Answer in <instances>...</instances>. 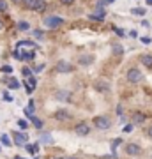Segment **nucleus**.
I'll list each match as a JSON object with an SVG mask.
<instances>
[{"label": "nucleus", "mask_w": 152, "mask_h": 159, "mask_svg": "<svg viewBox=\"0 0 152 159\" xmlns=\"http://www.w3.org/2000/svg\"><path fill=\"white\" fill-rule=\"evenodd\" d=\"M35 50L37 46L30 41H20L16 44V51H14V58L18 60H30L35 57Z\"/></svg>", "instance_id": "1"}, {"label": "nucleus", "mask_w": 152, "mask_h": 159, "mask_svg": "<svg viewBox=\"0 0 152 159\" xmlns=\"http://www.w3.org/2000/svg\"><path fill=\"white\" fill-rule=\"evenodd\" d=\"M43 23H44L46 29L55 30V29H58V27H60V25L64 23V20H62V18H58V16H46Z\"/></svg>", "instance_id": "2"}, {"label": "nucleus", "mask_w": 152, "mask_h": 159, "mask_svg": "<svg viewBox=\"0 0 152 159\" xmlns=\"http://www.w3.org/2000/svg\"><path fill=\"white\" fill-rule=\"evenodd\" d=\"M27 7L28 9H32V11L43 12L46 9V2L44 0H27Z\"/></svg>", "instance_id": "3"}, {"label": "nucleus", "mask_w": 152, "mask_h": 159, "mask_svg": "<svg viewBox=\"0 0 152 159\" xmlns=\"http://www.w3.org/2000/svg\"><path fill=\"white\" fill-rule=\"evenodd\" d=\"M94 125H96L97 129H110L112 127V120L108 119V117H96L94 119Z\"/></svg>", "instance_id": "4"}, {"label": "nucleus", "mask_w": 152, "mask_h": 159, "mask_svg": "<svg viewBox=\"0 0 152 159\" xmlns=\"http://www.w3.org/2000/svg\"><path fill=\"white\" fill-rule=\"evenodd\" d=\"M140 80H141V73L138 71V69L133 67V69L127 71V81H131V83H138Z\"/></svg>", "instance_id": "5"}, {"label": "nucleus", "mask_w": 152, "mask_h": 159, "mask_svg": "<svg viewBox=\"0 0 152 159\" xmlns=\"http://www.w3.org/2000/svg\"><path fill=\"white\" fill-rule=\"evenodd\" d=\"M94 87H96L99 92H110V81H106V80H96L94 81Z\"/></svg>", "instance_id": "6"}, {"label": "nucleus", "mask_w": 152, "mask_h": 159, "mask_svg": "<svg viewBox=\"0 0 152 159\" xmlns=\"http://www.w3.org/2000/svg\"><path fill=\"white\" fill-rule=\"evenodd\" d=\"M12 138H14V143H16V145H20V147H23V145L28 142V136L25 134V133H14V134H12Z\"/></svg>", "instance_id": "7"}, {"label": "nucleus", "mask_w": 152, "mask_h": 159, "mask_svg": "<svg viewBox=\"0 0 152 159\" xmlns=\"http://www.w3.org/2000/svg\"><path fill=\"white\" fill-rule=\"evenodd\" d=\"M126 152L129 154V156H138V154L141 152L140 145H136V143H127L126 145Z\"/></svg>", "instance_id": "8"}, {"label": "nucleus", "mask_w": 152, "mask_h": 159, "mask_svg": "<svg viewBox=\"0 0 152 159\" xmlns=\"http://www.w3.org/2000/svg\"><path fill=\"white\" fill-rule=\"evenodd\" d=\"M89 133H90L89 124H85V122H81V124H76V134H80V136H87Z\"/></svg>", "instance_id": "9"}, {"label": "nucleus", "mask_w": 152, "mask_h": 159, "mask_svg": "<svg viewBox=\"0 0 152 159\" xmlns=\"http://www.w3.org/2000/svg\"><path fill=\"white\" fill-rule=\"evenodd\" d=\"M106 18V11L104 9H96L94 12H90V20H97V21H101V20H104Z\"/></svg>", "instance_id": "10"}, {"label": "nucleus", "mask_w": 152, "mask_h": 159, "mask_svg": "<svg viewBox=\"0 0 152 159\" xmlns=\"http://www.w3.org/2000/svg\"><path fill=\"white\" fill-rule=\"evenodd\" d=\"M57 71H58V73H71L73 67H71L67 62H58L57 64Z\"/></svg>", "instance_id": "11"}, {"label": "nucleus", "mask_w": 152, "mask_h": 159, "mask_svg": "<svg viewBox=\"0 0 152 159\" xmlns=\"http://www.w3.org/2000/svg\"><path fill=\"white\" fill-rule=\"evenodd\" d=\"M69 96H71V94H69V92H66V90H58L55 94V97L58 99V101H69V99H71Z\"/></svg>", "instance_id": "12"}, {"label": "nucleus", "mask_w": 152, "mask_h": 159, "mask_svg": "<svg viewBox=\"0 0 152 159\" xmlns=\"http://www.w3.org/2000/svg\"><path fill=\"white\" fill-rule=\"evenodd\" d=\"M55 119H58V120H69L71 119V115L67 113V111H64V110H58L55 113Z\"/></svg>", "instance_id": "13"}, {"label": "nucleus", "mask_w": 152, "mask_h": 159, "mask_svg": "<svg viewBox=\"0 0 152 159\" xmlns=\"http://www.w3.org/2000/svg\"><path fill=\"white\" fill-rule=\"evenodd\" d=\"M92 60H94V57H92V55H81L78 62L81 64V66H89V64H92Z\"/></svg>", "instance_id": "14"}, {"label": "nucleus", "mask_w": 152, "mask_h": 159, "mask_svg": "<svg viewBox=\"0 0 152 159\" xmlns=\"http://www.w3.org/2000/svg\"><path fill=\"white\" fill-rule=\"evenodd\" d=\"M25 147L30 154H37L39 152V143H25Z\"/></svg>", "instance_id": "15"}, {"label": "nucleus", "mask_w": 152, "mask_h": 159, "mask_svg": "<svg viewBox=\"0 0 152 159\" xmlns=\"http://www.w3.org/2000/svg\"><path fill=\"white\" fill-rule=\"evenodd\" d=\"M145 122V115L143 113H135L133 115V124H143Z\"/></svg>", "instance_id": "16"}, {"label": "nucleus", "mask_w": 152, "mask_h": 159, "mask_svg": "<svg viewBox=\"0 0 152 159\" xmlns=\"http://www.w3.org/2000/svg\"><path fill=\"white\" fill-rule=\"evenodd\" d=\"M41 143H43V145H53L51 134H43V136H41Z\"/></svg>", "instance_id": "17"}, {"label": "nucleus", "mask_w": 152, "mask_h": 159, "mask_svg": "<svg viewBox=\"0 0 152 159\" xmlns=\"http://www.w3.org/2000/svg\"><path fill=\"white\" fill-rule=\"evenodd\" d=\"M140 60H141V64H143L145 67H152V57L150 55H143Z\"/></svg>", "instance_id": "18"}, {"label": "nucleus", "mask_w": 152, "mask_h": 159, "mask_svg": "<svg viewBox=\"0 0 152 159\" xmlns=\"http://www.w3.org/2000/svg\"><path fill=\"white\" fill-rule=\"evenodd\" d=\"M30 119H32V124H34L35 129H41V127H43V120L41 119H37V117H34V115H32Z\"/></svg>", "instance_id": "19"}, {"label": "nucleus", "mask_w": 152, "mask_h": 159, "mask_svg": "<svg viewBox=\"0 0 152 159\" xmlns=\"http://www.w3.org/2000/svg\"><path fill=\"white\" fill-rule=\"evenodd\" d=\"M0 142L4 143V145H6V147H9V145H12V142H11V138L7 136L6 133H4V134H2V136H0Z\"/></svg>", "instance_id": "20"}, {"label": "nucleus", "mask_w": 152, "mask_h": 159, "mask_svg": "<svg viewBox=\"0 0 152 159\" xmlns=\"http://www.w3.org/2000/svg\"><path fill=\"white\" fill-rule=\"evenodd\" d=\"M112 50H113V53H115V55H122V53H124V48H122L120 44H113Z\"/></svg>", "instance_id": "21"}, {"label": "nucleus", "mask_w": 152, "mask_h": 159, "mask_svg": "<svg viewBox=\"0 0 152 159\" xmlns=\"http://www.w3.org/2000/svg\"><path fill=\"white\" fill-rule=\"evenodd\" d=\"M18 29L21 30V32H25V30L30 29V25H28V21H20L18 23Z\"/></svg>", "instance_id": "22"}, {"label": "nucleus", "mask_w": 152, "mask_h": 159, "mask_svg": "<svg viewBox=\"0 0 152 159\" xmlns=\"http://www.w3.org/2000/svg\"><path fill=\"white\" fill-rule=\"evenodd\" d=\"M27 83H28V87H30V89H35V87H37V80H35L34 76H30V78L27 80Z\"/></svg>", "instance_id": "23"}, {"label": "nucleus", "mask_w": 152, "mask_h": 159, "mask_svg": "<svg viewBox=\"0 0 152 159\" xmlns=\"http://www.w3.org/2000/svg\"><path fill=\"white\" fill-rule=\"evenodd\" d=\"M133 14H136V16H143V14H145V9H141V7H135V9H133Z\"/></svg>", "instance_id": "24"}, {"label": "nucleus", "mask_w": 152, "mask_h": 159, "mask_svg": "<svg viewBox=\"0 0 152 159\" xmlns=\"http://www.w3.org/2000/svg\"><path fill=\"white\" fill-rule=\"evenodd\" d=\"M9 89H20V83L16 80H9Z\"/></svg>", "instance_id": "25"}, {"label": "nucleus", "mask_w": 152, "mask_h": 159, "mask_svg": "<svg viewBox=\"0 0 152 159\" xmlns=\"http://www.w3.org/2000/svg\"><path fill=\"white\" fill-rule=\"evenodd\" d=\"M7 11V2L6 0H0V12H6Z\"/></svg>", "instance_id": "26"}, {"label": "nucleus", "mask_w": 152, "mask_h": 159, "mask_svg": "<svg viewBox=\"0 0 152 159\" xmlns=\"http://www.w3.org/2000/svg\"><path fill=\"white\" fill-rule=\"evenodd\" d=\"M34 37H35V39H43V37H44L43 30H34Z\"/></svg>", "instance_id": "27"}, {"label": "nucleus", "mask_w": 152, "mask_h": 159, "mask_svg": "<svg viewBox=\"0 0 152 159\" xmlns=\"http://www.w3.org/2000/svg\"><path fill=\"white\" fill-rule=\"evenodd\" d=\"M18 124H20V127H21V129H27V127H28V122H27V120H18Z\"/></svg>", "instance_id": "28"}, {"label": "nucleus", "mask_w": 152, "mask_h": 159, "mask_svg": "<svg viewBox=\"0 0 152 159\" xmlns=\"http://www.w3.org/2000/svg\"><path fill=\"white\" fill-rule=\"evenodd\" d=\"M2 73H7V74L12 73V67L11 66H4V67H2Z\"/></svg>", "instance_id": "29"}, {"label": "nucleus", "mask_w": 152, "mask_h": 159, "mask_svg": "<svg viewBox=\"0 0 152 159\" xmlns=\"http://www.w3.org/2000/svg\"><path fill=\"white\" fill-rule=\"evenodd\" d=\"M4 101L11 102V101H12V96H9V94H7V92H6V94H4Z\"/></svg>", "instance_id": "30"}, {"label": "nucleus", "mask_w": 152, "mask_h": 159, "mask_svg": "<svg viewBox=\"0 0 152 159\" xmlns=\"http://www.w3.org/2000/svg\"><path fill=\"white\" fill-rule=\"evenodd\" d=\"M140 39H141L143 44H149V43H150V37H147V35H145V37H140Z\"/></svg>", "instance_id": "31"}, {"label": "nucleus", "mask_w": 152, "mask_h": 159, "mask_svg": "<svg viewBox=\"0 0 152 159\" xmlns=\"http://www.w3.org/2000/svg\"><path fill=\"white\" fill-rule=\"evenodd\" d=\"M60 2H62V4H66V6H71L74 0H60Z\"/></svg>", "instance_id": "32"}, {"label": "nucleus", "mask_w": 152, "mask_h": 159, "mask_svg": "<svg viewBox=\"0 0 152 159\" xmlns=\"http://www.w3.org/2000/svg\"><path fill=\"white\" fill-rule=\"evenodd\" d=\"M124 131H126V133H129V131H133V124L126 125V127H124Z\"/></svg>", "instance_id": "33"}, {"label": "nucleus", "mask_w": 152, "mask_h": 159, "mask_svg": "<svg viewBox=\"0 0 152 159\" xmlns=\"http://www.w3.org/2000/svg\"><path fill=\"white\" fill-rule=\"evenodd\" d=\"M43 69H44V66H37V67L34 69L35 73H41V71H43Z\"/></svg>", "instance_id": "34"}, {"label": "nucleus", "mask_w": 152, "mask_h": 159, "mask_svg": "<svg viewBox=\"0 0 152 159\" xmlns=\"http://www.w3.org/2000/svg\"><path fill=\"white\" fill-rule=\"evenodd\" d=\"M23 74L25 76H30V69H23Z\"/></svg>", "instance_id": "35"}, {"label": "nucleus", "mask_w": 152, "mask_h": 159, "mask_svg": "<svg viewBox=\"0 0 152 159\" xmlns=\"http://www.w3.org/2000/svg\"><path fill=\"white\" fill-rule=\"evenodd\" d=\"M115 32H117L118 35H124V30H120V29H115Z\"/></svg>", "instance_id": "36"}, {"label": "nucleus", "mask_w": 152, "mask_h": 159, "mask_svg": "<svg viewBox=\"0 0 152 159\" xmlns=\"http://www.w3.org/2000/svg\"><path fill=\"white\" fill-rule=\"evenodd\" d=\"M129 35H131V37H136L138 34H136V30H131V32H129Z\"/></svg>", "instance_id": "37"}, {"label": "nucleus", "mask_w": 152, "mask_h": 159, "mask_svg": "<svg viewBox=\"0 0 152 159\" xmlns=\"http://www.w3.org/2000/svg\"><path fill=\"white\" fill-rule=\"evenodd\" d=\"M147 134H149V138H152V125L149 127V131H147Z\"/></svg>", "instance_id": "38"}, {"label": "nucleus", "mask_w": 152, "mask_h": 159, "mask_svg": "<svg viewBox=\"0 0 152 159\" xmlns=\"http://www.w3.org/2000/svg\"><path fill=\"white\" fill-rule=\"evenodd\" d=\"M147 2V6H152V0H145Z\"/></svg>", "instance_id": "39"}, {"label": "nucleus", "mask_w": 152, "mask_h": 159, "mask_svg": "<svg viewBox=\"0 0 152 159\" xmlns=\"http://www.w3.org/2000/svg\"><path fill=\"white\" fill-rule=\"evenodd\" d=\"M2 29H4V23L0 21V30H2Z\"/></svg>", "instance_id": "40"}, {"label": "nucleus", "mask_w": 152, "mask_h": 159, "mask_svg": "<svg viewBox=\"0 0 152 159\" xmlns=\"http://www.w3.org/2000/svg\"><path fill=\"white\" fill-rule=\"evenodd\" d=\"M12 2H21V0H12Z\"/></svg>", "instance_id": "41"}, {"label": "nucleus", "mask_w": 152, "mask_h": 159, "mask_svg": "<svg viewBox=\"0 0 152 159\" xmlns=\"http://www.w3.org/2000/svg\"><path fill=\"white\" fill-rule=\"evenodd\" d=\"M14 159H21V157H14Z\"/></svg>", "instance_id": "42"}, {"label": "nucleus", "mask_w": 152, "mask_h": 159, "mask_svg": "<svg viewBox=\"0 0 152 159\" xmlns=\"http://www.w3.org/2000/svg\"><path fill=\"white\" fill-rule=\"evenodd\" d=\"M57 159H64V157H57Z\"/></svg>", "instance_id": "43"}]
</instances>
